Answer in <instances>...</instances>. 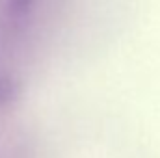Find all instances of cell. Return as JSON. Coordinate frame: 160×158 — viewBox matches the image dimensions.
Wrapping results in <instances>:
<instances>
[{
    "instance_id": "1",
    "label": "cell",
    "mask_w": 160,
    "mask_h": 158,
    "mask_svg": "<svg viewBox=\"0 0 160 158\" xmlns=\"http://www.w3.org/2000/svg\"><path fill=\"white\" fill-rule=\"evenodd\" d=\"M17 95H19L17 82L8 78V77H4V75H0V106L17 101Z\"/></svg>"
},
{
    "instance_id": "2",
    "label": "cell",
    "mask_w": 160,
    "mask_h": 158,
    "mask_svg": "<svg viewBox=\"0 0 160 158\" xmlns=\"http://www.w3.org/2000/svg\"><path fill=\"white\" fill-rule=\"evenodd\" d=\"M36 0H8V7H9V13L13 17H24L32 11Z\"/></svg>"
}]
</instances>
